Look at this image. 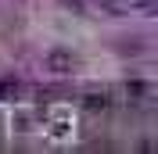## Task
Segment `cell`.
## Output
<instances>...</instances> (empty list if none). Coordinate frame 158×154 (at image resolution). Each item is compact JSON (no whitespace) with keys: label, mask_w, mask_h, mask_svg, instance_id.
<instances>
[{"label":"cell","mask_w":158,"mask_h":154,"mask_svg":"<svg viewBox=\"0 0 158 154\" xmlns=\"http://www.w3.org/2000/svg\"><path fill=\"white\" fill-rule=\"evenodd\" d=\"M104 14H151L158 0H94Z\"/></svg>","instance_id":"cell-1"},{"label":"cell","mask_w":158,"mask_h":154,"mask_svg":"<svg viewBox=\"0 0 158 154\" xmlns=\"http://www.w3.org/2000/svg\"><path fill=\"white\" fill-rule=\"evenodd\" d=\"M47 68L50 72H72V54L69 50H50L47 54Z\"/></svg>","instance_id":"cell-2"},{"label":"cell","mask_w":158,"mask_h":154,"mask_svg":"<svg viewBox=\"0 0 158 154\" xmlns=\"http://www.w3.org/2000/svg\"><path fill=\"white\" fill-rule=\"evenodd\" d=\"M104 104H108V97H90V100H86V107H94V111L104 107Z\"/></svg>","instance_id":"cell-3"}]
</instances>
